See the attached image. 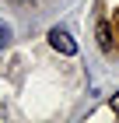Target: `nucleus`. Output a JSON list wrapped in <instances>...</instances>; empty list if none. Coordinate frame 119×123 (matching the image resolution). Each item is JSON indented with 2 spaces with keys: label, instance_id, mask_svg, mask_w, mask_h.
<instances>
[{
  "label": "nucleus",
  "instance_id": "obj_1",
  "mask_svg": "<svg viewBox=\"0 0 119 123\" xmlns=\"http://www.w3.org/2000/svg\"><path fill=\"white\" fill-rule=\"evenodd\" d=\"M49 46H53L56 53H63V56H74V53H77V42L70 39L67 28H49Z\"/></svg>",
  "mask_w": 119,
  "mask_h": 123
},
{
  "label": "nucleus",
  "instance_id": "obj_2",
  "mask_svg": "<svg viewBox=\"0 0 119 123\" xmlns=\"http://www.w3.org/2000/svg\"><path fill=\"white\" fill-rule=\"evenodd\" d=\"M98 46L105 49V53L112 49V28H109V21H102V25H98Z\"/></svg>",
  "mask_w": 119,
  "mask_h": 123
},
{
  "label": "nucleus",
  "instance_id": "obj_3",
  "mask_svg": "<svg viewBox=\"0 0 119 123\" xmlns=\"http://www.w3.org/2000/svg\"><path fill=\"white\" fill-rule=\"evenodd\" d=\"M7 42H11V25H7V21H0V49L7 46Z\"/></svg>",
  "mask_w": 119,
  "mask_h": 123
},
{
  "label": "nucleus",
  "instance_id": "obj_4",
  "mask_svg": "<svg viewBox=\"0 0 119 123\" xmlns=\"http://www.w3.org/2000/svg\"><path fill=\"white\" fill-rule=\"evenodd\" d=\"M112 109H116V116H119V95H116V98H112Z\"/></svg>",
  "mask_w": 119,
  "mask_h": 123
},
{
  "label": "nucleus",
  "instance_id": "obj_5",
  "mask_svg": "<svg viewBox=\"0 0 119 123\" xmlns=\"http://www.w3.org/2000/svg\"><path fill=\"white\" fill-rule=\"evenodd\" d=\"M11 4H35V0H11Z\"/></svg>",
  "mask_w": 119,
  "mask_h": 123
}]
</instances>
